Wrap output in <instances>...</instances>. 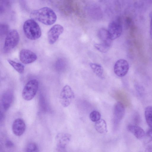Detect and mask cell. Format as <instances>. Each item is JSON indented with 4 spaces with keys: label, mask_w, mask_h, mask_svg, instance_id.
I'll list each match as a JSON object with an SVG mask.
<instances>
[{
    "label": "cell",
    "mask_w": 152,
    "mask_h": 152,
    "mask_svg": "<svg viewBox=\"0 0 152 152\" xmlns=\"http://www.w3.org/2000/svg\"><path fill=\"white\" fill-rule=\"evenodd\" d=\"M98 36L102 43L110 47L112 39L107 30L105 28H101L99 31Z\"/></svg>",
    "instance_id": "cell-14"
},
{
    "label": "cell",
    "mask_w": 152,
    "mask_h": 152,
    "mask_svg": "<svg viewBox=\"0 0 152 152\" xmlns=\"http://www.w3.org/2000/svg\"><path fill=\"white\" fill-rule=\"evenodd\" d=\"M127 129L129 131L132 133L138 139H142L145 137L144 130L138 126L129 125L128 126Z\"/></svg>",
    "instance_id": "cell-15"
},
{
    "label": "cell",
    "mask_w": 152,
    "mask_h": 152,
    "mask_svg": "<svg viewBox=\"0 0 152 152\" xmlns=\"http://www.w3.org/2000/svg\"><path fill=\"white\" fill-rule=\"evenodd\" d=\"M23 28L25 36L30 39L36 40L41 36V28L38 23L34 19L26 20L23 24Z\"/></svg>",
    "instance_id": "cell-2"
},
{
    "label": "cell",
    "mask_w": 152,
    "mask_h": 152,
    "mask_svg": "<svg viewBox=\"0 0 152 152\" xmlns=\"http://www.w3.org/2000/svg\"><path fill=\"white\" fill-rule=\"evenodd\" d=\"M6 146L8 148H12L14 146V144L11 141H7L5 143Z\"/></svg>",
    "instance_id": "cell-26"
},
{
    "label": "cell",
    "mask_w": 152,
    "mask_h": 152,
    "mask_svg": "<svg viewBox=\"0 0 152 152\" xmlns=\"http://www.w3.org/2000/svg\"><path fill=\"white\" fill-rule=\"evenodd\" d=\"M145 152H152V145H148Z\"/></svg>",
    "instance_id": "cell-27"
},
{
    "label": "cell",
    "mask_w": 152,
    "mask_h": 152,
    "mask_svg": "<svg viewBox=\"0 0 152 152\" xmlns=\"http://www.w3.org/2000/svg\"><path fill=\"white\" fill-rule=\"evenodd\" d=\"M101 115L98 111L94 110L91 112L89 115V118L92 121L96 122L101 119Z\"/></svg>",
    "instance_id": "cell-22"
},
{
    "label": "cell",
    "mask_w": 152,
    "mask_h": 152,
    "mask_svg": "<svg viewBox=\"0 0 152 152\" xmlns=\"http://www.w3.org/2000/svg\"><path fill=\"white\" fill-rule=\"evenodd\" d=\"M66 63L63 59L60 58L58 59L56 61L55 67L56 70L58 72H62L66 69Z\"/></svg>",
    "instance_id": "cell-20"
},
{
    "label": "cell",
    "mask_w": 152,
    "mask_h": 152,
    "mask_svg": "<svg viewBox=\"0 0 152 152\" xmlns=\"http://www.w3.org/2000/svg\"><path fill=\"white\" fill-rule=\"evenodd\" d=\"M70 139V135L67 134L61 133L58 134L56 137L57 147L60 149L64 148Z\"/></svg>",
    "instance_id": "cell-13"
},
{
    "label": "cell",
    "mask_w": 152,
    "mask_h": 152,
    "mask_svg": "<svg viewBox=\"0 0 152 152\" xmlns=\"http://www.w3.org/2000/svg\"><path fill=\"white\" fill-rule=\"evenodd\" d=\"M89 66L94 72L98 77L102 79L104 78L103 69L101 65L95 63H91L89 64Z\"/></svg>",
    "instance_id": "cell-16"
},
{
    "label": "cell",
    "mask_w": 152,
    "mask_h": 152,
    "mask_svg": "<svg viewBox=\"0 0 152 152\" xmlns=\"http://www.w3.org/2000/svg\"><path fill=\"white\" fill-rule=\"evenodd\" d=\"M145 141L146 143H148L152 141V128H151L145 134Z\"/></svg>",
    "instance_id": "cell-25"
},
{
    "label": "cell",
    "mask_w": 152,
    "mask_h": 152,
    "mask_svg": "<svg viewBox=\"0 0 152 152\" xmlns=\"http://www.w3.org/2000/svg\"><path fill=\"white\" fill-rule=\"evenodd\" d=\"M38 87L39 83L36 79L29 80L26 84L22 91L23 98L26 101L32 99L35 96Z\"/></svg>",
    "instance_id": "cell-3"
},
{
    "label": "cell",
    "mask_w": 152,
    "mask_h": 152,
    "mask_svg": "<svg viewBox=\"0 0 152 152\" xmlns=\"http://www.w3.org/2000/svg\"><path fill=\"white\" fill-rule=\"evenodd\" d=\"M95 48L102 53H106L109 49L110 47L102 43L96 44L94 45Z\"/></svg>",
    "instance_id": "cell-24"
},
{
    "label": "cell",
    "mask_w": 152,
    "mask_h": 152,
    "mask_svg": "<svg viewBox=\"0 0 152 152\" xmlns=\"http://www.w3.org/2000/svg\"><path fill=\"white\" fill-rule=\"evenodd\" d=\"M129 64L127 61L124 59H120L115 63L114 72L115 74L119 77L125 76L129 70Z\"/></svg>",
    "instance_id": "cell-7"
},
{
    "label": "cell",
    "mask_w": 152,
    "mask_h": 152,
    "mask_svg": "<svg viewBox=\"0 0 152 152\" xmlns=\"http://www.w3.org/2000/svg\"><path fill=\"white\" fill-rule=\"evenodd\" d=\"M30 17L33 19L48 25H52L57 19L55 12L48 7H44L32 11L30 14Z\"/></svg>",
    "instance_id": "cell-1"
},
{
    "label": "cell",
    "mask_w": 152,
    "mask_h": 152,
    "mask_svg": "<svg viewBox=\"0 0 152 152\" xmlns=\"http://www.w3.org/2000/svg\"><path fill=\"white\" fill-rule=\"evenodd\" d=\"M64 28L59 24H55L52 26L48 33V38L50 44L54 43L58 39L59 36L63 33Z\"/></svg>",
    "instance_id": "cell-6"
},
{
    "label": "cell",
    "mask_w": 152,
    "mask_h": 152,
    "mask_svg": "<svg viewBox=\"0 0 152 152\" xmlns=\"http://www.w3.org/2000/svg\"><path fill=\"white\" fill-rule=\"evenodd\" d=\"M39 149L37 145L35 143L31 142L26 146L25 152H39Z\"/></svg>",
    "instance_id": "cell-21"
},
{
    "label": "cell",
    "mask_w": 152,
    "mask_h": 152,
    "mask_svg": "<svg viewBox=\"0 0 152 152\" xmlns=\"http://www.w3.org/2000/svg\"><path fill=\"white\" fill-rule=\"evenodd\" d=\"M13 99V94L10 90L5 91L1 98V106L4 111L7 110L11 105Z\"/></svg>",
    "instance_id": "cell-12"
},
{
    "label": "cell",
    "mask_w": 152,
    "mask_h": 152,
    "mask_svg": "<svg viewBox=\"0 0 152 152\" xmlns=\"http://www.w3.org/2000/svg\"><path fill=\"white\" fill-rule=\"evenodd\" d=\"M107 30L112 40L121 36L122 32V28L118 22L113 21L109 24Z\"/></svg>",
    "instance_id": "cell-8"
},
{
    "label": "cell",
    "mask_w": 152,
    "mask_h": 152,
    "mask_svg": "<svg viewBox=\"0 0 152 152\" xmlns=\"http://www.w3.org/2000/svg\"><path fill=\"white\" fill-rule=\"evenodd\" d=\"M125 113L124 104L118 102L115 104L113 109V121L115 125L118 124L123 118Z\"/></svg>",
    "instance_id": "cell-10"
},
{
    "label": "cell",
    "mask_w": 152,
    "mask_h": 152,
    "mask_svg": "<svg viewBox=\"0 0 152 152\" xmlns=\"http://www.w3.org/2000/svg\"><path fill=\"white\" fill-rule=\"evenodd\" d=\"M19 58L23 64H27L31 63L36 60L37 56L32 51L26 49H22L19 53Z\"/></svg>",
    "instance_id": "cell-9"
},
{
    "label": "cell",
    "mask_w": 152,
    "mask_h": 152,
    "mask_svg": "<svg viewBox=\"0 0 152 152\" xmlns=\"http://www.w3.org/2000/svg\"><path fill=\"white\" fill-rule=\"evenodd\" d=\"M95 127L96 130L101 134L106 133L107 131L106 123L103 119L95 122Z\"/></svg>",
    "instance_id": "cell-17"
},
{
    "label": "cell",
    "mask_w": 152,
    "mask_h": 152,
    "mask_svg": "<svg viewBox=\"0 0 152 152\" xmlns=\"http://www.w3.org/2000/svg\"><path fill=\"white\" fill-rule=\"evenodd\" d=\"M74 97L73 91L69 86L66 85L61 91L59 96L60 102L63 107H67L70 104Z\"/></svg>",
    "instance_id": "cell-5"
},
{
    "label": "cell",
    "mask_w": 152,
    "mask_h": 152,
    "mask_svg": "<svg viewBox=\"0 0 152 152\" xmlns=\"http://www.w3.org/2000/svg\"><path fill=\"white\" fill-rule=\"evenodd\" d=\"M19 39L18 31L14 29L10 30L6 36L3 47L4 51L7 52L14 48L18 44Z\"/></svg>",
    "instance_id": "cell-4"
},
{
    "label": "cell",
    "mask_w": 152,
    "mask_h": 152,
    "mask_svg": "<svg viewBox=\"0 0 152 152\" xmlns=\"http://www.w3.org/2000/svg\"><path fill=\"white\" fill-rule=\"evenodd\" d=\"M150 33L151 34H152V17L150 23Z\"/></svg>",
    "instance_id": "cell-28"
},
{
    "label": "cell",
    "mask_w": 152,
    "mask_h": 152,
    "mask_svg": "<svg viewBox=\"0 0 152 152\" xmlns=\"http://www.w3.org/2000/svg\"><path fill=\"white\" fill-rule=\"evenodd\" d=\"M9 26L8 24L2 23L0 26V35L1 37H4L7 35L9 32Z\"/></svg>",
    "instance_id": "cell-23"
},
{
    "label": "cell",
    "mask_w": 152,
    "mask_h": 152,
    "mask_svg": "<svg viewBox=\"0 0 152 152\" xmlns=\"http://www.w3.org/2000/svg\"><path fill=\"white\" fill-rule=\"evenodd\" d=\"M145 116L148 125L152 128V107H147L145 110Z\"/></svg>",
    "instance_id": "cell-18"
},
{
    "label": "cell",
    "mask_w": 152,
    "mask_h": 152,
    "mask_svg": "<svg viewBox=\"0 0 152 152\" xmlns=\"http://www.w3.org/2000/svg\"><path fill=\"white\" fill-rule=\"evenodd\" d=\"M9 64L19 73L22 74L24 73V66L22 64L15 62L10 59H8Z\"/></svg>",
    "instance_id": "cell-19"
},
{
    "label": "cell",
    "mask_w": 152,
    "mask_h": 152,
    "mask_svg": "<svg viewBox=\"0 0 152 152\" xmlns=\"http://www.w3.org/2000/svg\"><path fill=\"white\" fill-rule=\"evenodd\" d=\"M12 129L16 136H20L23 134L26 129V125L23 120L21 118L15 119L12 124Z\"/></svg>",
    "instance_id": "cell-11"
}]
</instances>
